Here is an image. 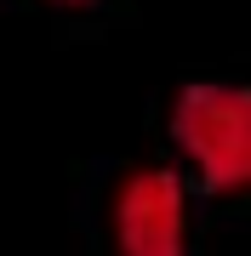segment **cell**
I'll use <instances>...</instances> for the list:
<instances>
[{
    "label": "cell",
    "mask_w": 251,
    "mask_h": 256,
    "mask_svg": "<svg viewBox=\"0 0 251 256\" xmlns=\"http://www.w3.org/2000/svg\"><path fill=\"white\" fill-rule=\"evenodd\" d=\"M114 256H188V182L171 165H137L114 188Z\"/></svg>",
    "instance_id": "cell-2"
},
{
    "label": "cell",
    "mask_w": 251,
    "mask_h": 256,
    "mask_svg": "<svg viewBox=\"0 0 251 256\" xmlns=\"http://www.w3.org/2000/svg\"><path fill=\"white\" fill-rule=\"evenodd\" d=\"M46 6H63V12H92V6H103V0H46Z\"/></svg>",
    "instance_id": "cell-3"
},
{
    "label": "cell",
    "mask_w": 251,
    "mask_h": 256,
    "mask_svg": "<svg viewBox=\"0 0 251 256\" xmlns=\"http://www.w3.org/2000/svg\"><path fill=\"white\" fill-rule=\"evenodd\" d=\"M171 148L211 194H251V86H183L171 102Z\"/></svg>",
    "instance_id": "cell-1"
}]
</instances>
